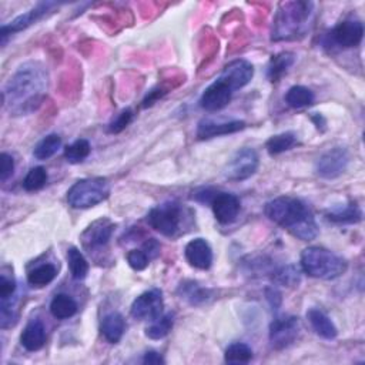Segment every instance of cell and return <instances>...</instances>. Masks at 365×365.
<instances>
[{"instance_id": "6da1fadb", "label": "cell", "mask_w": 365, "mask_h": 365, "mask_svg": "<svg viewBox=\"0 0 365 365\" xmlns=\"http://www.w3.org/2000/svg\"><path fill=\"white\" fill-rule=\"evenodd\" d=\"M49 73L40 62L19 66L3 89V104L12 116H26L38 110L47 96Z\"/></svg>"}, {"instance_id": "7a4b0ae2", "label": "cell", "mask_w": 365, "mask_h": 365, "mask_svg": "<svg viewBox=\"0 0 365 365\" xmlns=\"http://www.w3.org/2000/svg\"><path fill=\"white\" fill-rule=\"evenodd\" d=\"M268 220L287 230L301 242H313L318 235L316 217L303 200L281 196L271 200L264 207Z\"/></svg>"}, {"instance_id": "3957f363", "label": "cell", "mask_w": 365, "mask_h": 365, "mask_svg": "<svg viewBox=\"0 0 365 365\" xmlns=\"http://www.w3.org/2000/svg\"><path fill=\"white\" fill-rule=\"evenodd\" d=\"M313 2H284L280 3L271 32L272 42L300 40L311 30L314 22Z\"/></svg>"}, {"instance_id": "277c9868", "label": "cell", "mask_w": 365, "mask_h": 365, "mask_svg": "<svg viewBox=\"0 0 365 365\" xmlns=\"http://www.w3.org/2000/svg\"><path fill=\"white\" fill-rule=\"evenodd\" d=\"M301 270L307 276L318 280H335L346 271V261L334 251L313 246L301 252Z\"/></svg>"}, {"instance_id": "5b68a950", "label": "cell", "mask_w": 365, "mask_h": 365, "mask_svg": "<svg viewBox=\"0 0 365 365\" xmlns=\"http://www.w3.org/2000/svg\"><path fill=\"white\" fill-rule=\"evenodd\" d=\"M191 213L177 202H167L156 206L148 215V223L152 228L169 239H177L186 233Z\"/></svg>"}, {"instance_id": "8992f818", "label": "cell", "mask_w": 365, "mask_h": 365, "mask_svg": "<svg viewBox=\"0 0 365 365\" xmlns=\"http://www.w3.org/2000/svg\"><path fill=\"white\" fill-rule=\"evenodd\" d=\"M108 196H110V185L107 178L89 177L76 181L69 189L67 203L73 209L86 210L103 203Z\"/></svg>"}, {"instance_id": "52a82bcc", "label": "cell", "mask_w": 365, "mask_h": 365, "mask_svg": "<svg viewBox=\"0 0 365 365\" xmlns=\"http://www.w3.org/2000/svg\"><path fill=\"white\" fill-rule=\"evenodd\" d=\"M300 320L294 316L277 317L270 324L268 340L274 350H285L293 345L300 335Z\"/></svg>"}, {"instance_id": "ba28073f", "label": "cell", "mask_w": 365, "mask_h": 365, "mask_svg": "<svg viewBox=\"0 0 365 365\" xmlns=\"http://www.w3.org/2000/svg\"><path fill=\"white\" fill-rule=\"evenodd\" d=\"M115 228L116 224L107 217H102L93 222L80 235L83 248L90 254L104 248L110 242Z\"/></svg>"}, {"instance_id": "9c48e42d", "label": "cell", "mask_w": 365, "mask_h": 365, "mask_svg": "<svg viewBox=\"0 0 365 365\" xmlns=\"http://www.w3.org/2000/svg\"><path fill=\"white\" fill-rule=\"evenodd\" d=\"M259 154L255 150L246 148L237 152L233 158L228 161L224 174L228 180L243 181L255 174L259 169Z\"/></svg>"}, {"instance_id": "30bf717a", "label": "cell", "mask_w": 365, "mask_h": 365, "mask_svg": "<svg viewBox=\"0 0 365 365\" xmlns=\"http://www.w3.org/2000/svg\"><path fill=\"white\" fill-rule=\"evenodd\" d=\"M59 6H60L59 3H54V2H42V3L36 5L29 12L21 14V16H17L16 19L12 21L10 23L3 25L2 29H0V38H2V45L6 43L8 36L14 34V33H19L22 30H26L32 25L42 21L46 14H49L53 9H56Z\"/></svg>"}, {"instance_id": "8fae6325", "label": "cell", "mask_w": 365, "mask_h": 365, "mask_svg": "<svg viewBox=\"0 0 365 365\" xmlns=\"http://www.w3.org/2000/svg\"><path fill=\"white\" fill-rule=\"evenodd\" d=\"M163 294L161 291L154 288L150 291H145L141 296H139L130 308V314L134 320L140 321H154L163 316Z\"/></svg>"}, {"instance_id": "7c38bea8", "label": "cell", "mask_w": 365, "mask_h": 365, "mask_svg": "<svg viewBox=\"0 0 365 365\" xmlns=\"http://www.w3.org/2000/svg\"><path fill=\"white\" fill-rule=\"evenodd\" d=\"M350 164V153L345 148H334L325 152L316 164V172L325 180L340 177Z\"/></svg>"}, {"instance_id": "4fadbf2b", "label": "cell", "mask_w": 365, "mask_h": 365, "mask_svg": "<svg viewBox=\"0 0 365 365\" xmlns=\"http://www.w3.org/2000/svg\"><path fill=\"white\" fill-rule=\"evenodd\" d=\"M362 38L364 25L358 19H345L328 33V40L341 49H353L360 46Z\"/></svg>"}, {"instance_id": "5bb4252c", "label": "cell", "mask_w": 365, "mask_h": 365, "mask_svg": "<svg viewBox=\"0 0 365 365\" xmlns=\"http://www.w3.org/2000/svg\"><path fill=\"white\" fill-rule=\"evenodd\" d=\"M215 220L220 224H231L240 214L242 203L240 198L224 191H215L213 200L210 202Z\"/></svg>"}, {"instance_id": "9a60e30c", "label": "cell", "mask_w": 365, "mask_h": 365, "mask_svg": "<svg viewBox=\"0 0 365 365\" xmlns=\"http://www.w3.org/2000/svg\"><path fill=\"white\" fill-rule=\"evenodd\" d=\"M254 76V67L248 60L237 59L228 63L220 75L222 82H224L234 93V91L246 87Z\"/></svg>"}, {"instance_id": "2e32d148", "label": "cell", "mask_w": 365, "mask_h": 365, "mask_svg": "<svg viewBox=\"0 0 365 365\" xmlns=\"http://www.w3.org/2000/svg\"><path fill=\"white\" fill-rule=\"evenodd\" d=\"M231 97V89L224 82L217 79L203 91L202 97H200V106H202V108H204L206 112H218L228 106Z\"/></svg>"}, {"instance_id": "e0dca14e", "label": "cell", "mask_w": 365, "mask_h": 365, "mask_svg": "<svg viewBox=\"0 0 365 365\" xmlns=\"http://www.w3.org/2000/svg\"><path fill=\"white\" fill-rule=\"evenodd\" d=\"M246 129V121L231 120V121H215L211 119H203L197 126V137L200 140H209L218 136L233 134Z\"/></svg>"}, {"instance_id": "ac0fdd59", "label": "cell", "mask_w": 365, "mask_h": 365, "mask_svg": "<svg viewBox=\"0 0 365 365\" xmlns=\"http://www.w3.org/2000/svg\"><path fill=\"white\" fill-rule=\"evenodd\" d=\"M187 263L198 270H209L213 266V250L204 239L191 240L185 250Z\"/></svg>"}, {"instance_id": "d6986e66", "label": "cell", "mask_w": 365, "mask_h": 365, "mask_svg": "<svg viewBox=\"0 0 365 365\" xmlns=\"http://www.w3.org/2000/svg\"><path fill=\"white\" fill-rule=\"evenodd\" d=\"M21 342L30 353L39 351L46 342V328L40 320H32L21 335Z\"/></svg>"}, {"instance_id": "ffe728a7", "label": "cell", "mask_w": 365, "mask_h": 365, "mask_svg": "<svg viewBox=\"0 0 365 365\" xmlns=\"http://www.w3.org/2000/svg\"><path fill=\"white\" fill-rule=\"evenodd\" d=\"M307 318L311 324L313 330L316 331L317 335H320L324 340H335L338 335V330L335 324L331 321V318L328 317L325 313H322L321 309L311 308L307 313Z\"/></svg>"}, {"instance_id": "44dd1931", "label": "cell", "mask_w": 365, "mask_h": 365, "mask_svg": "<svg viewBox=\"0 0 365 365\" xmlns=\"http://www.w3.org/2000/svg\"><path fill=\"white\" fill-rule=\"evenodd\" d=\"M100 331L103 337L110 342L117 344L126 331V320L120 313H108L102 318Z\"/></svg>"}, {"instance_id": "7402d4cb", "label": "cell", "mask_w": 365, "mask_h": 365, "mask_svg": "<svg viewBox=\"0 0 365 365\" xmlns=\"http://www.w3.org/2000/svg\"><path fill=\"white\" fill-rule=\"evenodd\" d=\"M296 63V54L291 51H281L276 56H272L268 63L267 69V76L271 83H277L281 80V78L285 73L293 67Z\"/></svg>"}, {"instance_id": "603a6c76", "label": "cell", "mask_w": 365, "mask_h": 365, "mask_svg": "<svg viewBox=\"0 0 365 365\" xmlns=\"http://www.w3.org/2000/svg\"><path fill=\"white\" fill-rule=\"evenodd\" d=\"M327 218L335 224H357L362 220V211L354 202L327 213Z\"/></svg>"}, {"instance_id": "cb8c5ba5", "label": "cell", "mask_w": 365, "mask_h": 365, "mask_svg": "<svg viewBox=\"0 0 365 365\" xmlns=\"http://www.w3.org/2000/svg\"><path fill=\"white\" fill-rule=\"evenodd\" d=\"M270 279L274 284L284 287H298L301 281V272L296 266L287 264L281 267H274L270 274Z\"/></svg>"}, {"instance_id": "d4e9b609", "label": "cell", "mask_w": 365, "mask_h": 365, "mask_svg": "<svg viewBox=\"0 0 365 365\" xmlns=\"http://www.w3.org/2000/svg\"><path fill=\"white\" fill-rule=\"evenodd\" d=\"M78 303L67 294H58L50 303V313L58 320H69L78 313Z\"/></svg>"}, {"instance_id": "484cf974", "label": "cell", "mask_w": 365, "mask_h": 365, "mask_svg": "<svg viewBox=\"0 0 365 365\" xmlns=\"http://www.w3.org/2000/svg\"><path fill=\"white\" fill-rule=\"evenodd\" d=\"M58 276V268L54 264L45 263L42 266L34 267L32 271L27 274V283L32 287L36 288H42L49 285L54 279Z\"/></svg>"}, {"instance_id": "4316f807", "label": "cell", "mask_w": 365, "mask_h": 365, "mask_svg": "<svg viewBox=\"0 0 365 365\" xmlns=\"http://www.w3.org/2000/svg\"><path fill=\"white\" fill-rule=\"evenodd\" d=\"M178 294L191 305H200L204 304L211 297V291L207 288H202L194 281H186L180 285Z\"/></svg>"}, {"instance_id": "83f0119b", "label": "cell", "mask_w": 365, "mask_h": 365, "mask_svg": "<svg viewBox=\"0 0 365 365\" xmlns=\"http://www.w3.org/2000/svg\"><path fill=\"white\" fill-rule=\"evenodd\" d=\"M316 96L311 90L304 86H293L285 95V103L293 108H304L311 106Z\"/></svg>"}, {"instance_id": "f1b7e54d", "label": "cell", "mask_w": 365, "mask_h": 365, "mask_svg": "<svg viewBox=\"0 0 365 365\" xmlns=\"http://www.w3.org/2000/svg\"><path fill=\"white\" fill-rule=\"evenodd\" d=\"M297 143H298L297 136L294 133L287 132V133L276 134L271 139H268V141L266 143V149L271 156H277V154L291 150Z\"/></svg>"}, {"instance_id": "f546056e", "label": "cell", "mask_w": 365, "mask_h": 365, "mask_svg": "<svg viewBox=\"0 0 365 365\" xmlns=\"http://www.w3.org/2000/svg\"><path fill=\"white\" fill-rule=\"evenodd\" d=\"M67 263L71 277L75 280H84L89 274V263L79 248L70 247L67 250Z\"/></svg>"}, {"instance_id": "4dcf8cb0", "label": "cell", "mask_w": 365, "mask_h": 365, "mask_svg": "<svg viewBox=\"0 0 365 365\" xmlns=\"http://www.w3.org/2000/svg\"><path fill=\"white\" fill-rule=\"evenodd\" d=\"M174 325V314L167 313L161 316L160 318L152 321V324L145 328V335L150 340H163L164 337H167L170 331L173 330Z\"/></svg>"}, {"instance_id": "1f68e13d", "label": "cell", "mask_w": 365, "mask_h": 365, "mask_svg": "<svg viewBox=\"0 0 365 365\" xmlns=\"http://www.w3.org/2000/svg\"><path fill=\"white\" fill-rule=\"evenodd\" d=\"M60 148H62V137L59 134H49L36 144L33 156L38 160H47L56 154Z\"/></svg>"}, {"instance_id": "d6a6232c", "label": "cell", "mask_w": 365, "mask_h": 365, "mask_svg": "<svg viewBox=\"0 0 365 365\" xmlns=\"http://www.w3.org/2000/svg\"><path fill=\"white\" fill-rule=\"evenodd\" d=\"M224 360L228 364H248L252 360V350L246 342H233L227 346Z\"/></svg>"}, {"instance_id": "836d02e7", "label": "cell", "mask_w": 365, "mask_h": 365, "mask_svg": "<svg viewBox=\"0 0 365 365\" xmlns=\"http://www.w3.org/2000/svg\"><path fill=\"white\" fill-rule=\"evenodd\" d=\"M90 152H91L90 143L84 139H79L64 149V157L71 164H79L89 157Z\"/></svg>"}, {"instance_id": "e575fe53", "label": "cell", "mask_w": 365, "mask_h": 365, "mask_svg": "<svg viewBox=\"0 0 365 365\" xmlns=\"http://www.w3.org/2000/svg\"><path fill=\"white\" fill-rule=\"evenodd\" d=\"M47 182V172L45 167H33L23 180V189L26 191H38Z\"/></svg>"}, {"instance_id": "d590c367", "label": "cell", "mask_w": 365, "mask_h": 365, "mask_svg": "<svg viewBox=\"0 0 365 365\" xmlns=\"http://www.w3.org/2000/svg\"><path fill=\"white\" fill-rule=\"evenodd\" d=\"M17 284L12 272H6V268L0 274V300H6L16 296Z\"/></svg>"}, {"instance_id": "8d00e7d4", "label": "cell", "mask_w": 365, "mask_h": 365, "mask_svg": "<svg viewBox=\"0 0 365 365\" xmlns=\"http://www.w3.org/2000/svg\"><path fill=\"white\" fill-rule=\"evenodd\" d=\"M133 117H134V113H133L132 108H126V110H123L110 124H108L107 132L112 133V134L121 133L126 127L133 121Z\"/></svg>"}, {"instance_id": "74e56055", "label": "cell", "mask_w": 365, "mask_h": 365, "mask_svg": "<svg viewBox=\"0 0 365 365\" xmlns=\"http://www.w3.org/2000/svg\"><path fill=\"white\" fill-rule=\"evenodd\" d=\"M127 263L136 271H143L150 264L149 255L143 250H132L127 252Z\"/></svg>"}, {"instance_id": "f35d334b", "label": "cell", "mask_w": 365, "mask_h": 365, "mask_svg": "<svg viewBox=\"0 0 365 365\" xmlns=\"http://www.w3.org/2000/svg\"><path fill=\"white\" fill-rule=\"evenodd\" d=\"M14 172V161L13 157L8 153L0 154V180L3 182L12 177Z\"/></svg>"}, {"instance_id": "ab89813d", "label": "cell", "mask_w": 365, "mask_h": 365, "mask_svg": "<svg viewBox=\"0 0 365 365\" xmlns=\"http://www.w3.org/2000/svg\"><path fill=\"white\" fill-rule=\"evenodd\" d=\"M141 250H143L145 254L149 255L150 261L154 260V259H157L158 255H160V244H158V242L154 240V239H150V240L145 242V243L143 244Z\"/></svg>"}, {"instance_id": "60d3db41", "label": "cell", "mask_w": 365, "mask_h": 365, "mask_svg": "<svg viewBox=\"0 0 365 365\" xmlns=\"http://www.w3.org/2000/svg\"><path fill=\"white\" fill-rule=\"evenodd\" d=\"M266 297H267L268 303L271 304V307L274 309H279L280 308V305H281V294L279 293V291L276 288L268 287L266 290Z\"/></svg>"}, {"instance_id": "b9f144b4", "label": "cell", "mask_w": 365, "mask_h": 365, "mask_svg": "<svg viewBox=\"0 0 365 365\" xmlns=\"http://www.w3.org/2000/svg\"><path fill=\"white\" fill-rule=\"evenodd\" d=\"M166 93H167V91H164V90H152L150 93L148 95V97L143 100V107L153 106L158 99H161Z\"/></svg>"}, {"instance_id": "7bdbcfd3", "label": "cell", "mask_w": 365, "mask_h": 365, "mask_svg": "<svg viewBox=\"0 0 365 365\" xmlns=\"http://www.w3.org/2000/svg\"><path fill=\"white\" fill-rule=\"evenodd\" d=\"M143 362L144 364H164L166 361H164L161 354H158L157 351H148L144 354Z\"/></svg>"}, {"instance_id": "ee69618b", "label": "cell", "mask_w": 365, "mask_h": 365, "mask_svg": "<svg viewBox=\"0 0 365 365\" xmlns=\"http://www.w3.org/2000/svg\"><path fill=\"white\" fill-rule=\"evenodd\" d=\"M313 121L317 124V129H320V127H324V126H325V120L322 119L321 115H316V116H313Z\"/></svg>"}]
</instances>
